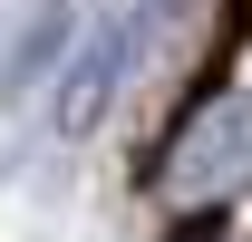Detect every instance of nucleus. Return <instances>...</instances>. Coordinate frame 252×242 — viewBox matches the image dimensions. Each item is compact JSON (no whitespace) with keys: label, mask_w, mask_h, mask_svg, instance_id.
Segmentation results:
<instances>
[{"label":"nucleus","mask_w":252,"mask_h":242,"mask_svg":"<svg viewBox=\"0 0 252 242\" xmlns=\"http://www.w3.org/2000/svg\"><path fill=\"white\" fill-rule=\"evenodd\" d=\"M165 204H233L252 184V97H214L175 126V146L156 165Z\"/></svg>","instance_id":"f257e3e1"},{"label":"nucleus","mask_w":252,"mask_h":242,"mask_svg":"<svg viewBox=\"0 0 252 242\" xmlns=\"http://www.w3.org/2000/svg\"><path fill=\"white\" fill-rule=\"evenodd\" d=\"M165 20H175V0H136L126 20H107V39H97L88 59H78V78L59 88V126H68V136H88V126L107 117V97L136 78V59L156 49V30H165Z\"/></svg>","instance_id":"f03ea898"}]
</instances>
